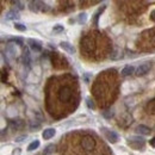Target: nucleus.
Here are the masks:
<instances>
[{
	"label": "nucleus",
	"mask_w": 155,
	"mask_h": 155,
	"mask_svg": "<svg viewBox=\"0 0 155 155\" xmlns=\"http://www.w3.org/2000/svg\"><path fill=\"white\" fill-rule=\"evenodd\" d=\"M81 56L88 61L104 60L111 51V42L104 34L99 31H90L80 42Z\"/></svg>",
	"instance_id": "obj_4"
},
{
	"label": "nucleus",
	"mask_w": 155,
	"mask_h": 155,
	"mask_svg": "<svg viewBox=\"0 0 155 155\" xmlns=\"http://www.w3.org/2000/svg\"><path fill=\"white\" fill-rule=\"evenodd\" d=\"M146 111L148 113H155V99H153L152 102L148 103L147 108H146Z\"/></svg>",
	"instance_id": "obj_20"
},
{
	"label": "nucleus",
	"mask_w": 155,
	"mask_h": 155,
	"mask_svg": "<svg viewBox=\"0 0 155 155\" xmlns=\"http://www.w3.org/2000/svg\"><path fill=\"white\" fill-rule=\"evenodd\" d=\"M25 139H26V136H19L16 139V142H23Z\"/></svg>",
	"instance_id": "obj_31"
},
{
	"label": "nucleus",
	"mask_w": 155,
	"mask_h": 155,
	"mask_svg": "<svg viewBox=\"0 0 155 155\" xmlns=\"http://www.w3.org/2000/svg\"><path fill=\"white\" fill-rule=\"evenodd\" d=\"M152 146H155V137L152 140Z\"/></svg>",
	"instance_id": "obj_33"
},
{
	"label": "nucleus",
	"mask_w": 155,
	"mask_h": 155,
	"mask_svg": "<svg viewBox=\"0 0 155 155\" xmlns=\"http://www.w3.org/2000/svg\"><path fill=\"white\" fill-rule=\"evenodd\" d=\"M54 31H55V32L63 31V26H61V25H56V26H54Z\"/></svg>",
	"instance_id": "obj_29"
},
{
	"label": "nucleus",
	"mask_w": 155,
	"mask_h": 155,
	"mask_svg": "<svg viewBox=\"0 0 155 155\" xmlns=\"http://www.w3.org/2000/svg\"><path fill=\"white\" fill-rule=\"evenodd\" d=\"M13 155H19V154H21V149H19V148H17V150H13V153H12Z\"/></svg>",
	"instance_id": "obj_32"
},
{
	"label": "nucleus",
	"mask_w": 155,
	"mask_h": 155,
	"mask_svg": "<svg viewBox=\"0 0 155 155\" xmlns=\"http://www.w3.org/2000/svg\"><path fill=\"white\" fill-rule=\"evenodd\" d=\"M6 54L8 57L11 59H14L19 54H21V50H19V47H17L16 44H8L6 47Z\"/></svg>",
	"instance_id": "obj_9"
},
{
	"label": "nucleus",
	"mask_w": 155,
	"mask_h": 155,
	"mask_svg": "<svg viewBox=\"0 0 155 155\" xmlns=\"http://www.w3.org/2000/svg\"><path fill=\"white\" fill-rule=\"evenodd\" d=\"M113 115H115V112L112 110H106V111L103 112V116H104L105 118H112Z\"/></svg>",
	"instance_id": "obj_23"
},
{
	"label": "nucleus",
	"mask_w": 155,
	"mask_h": 155,
	"mask_svg": "<svg viewBox=\"0 0 155 155\" xmlns=\"http://www.w3.org/2000/svg\"><path fill=\"white\" fill-rule=\"evenodd\" d=\"M137 131L140 132V134H142V135H149L150 134V129L148 128V127H146V125H139V127H137Z\"/></svg>",
	"instance_id": "obj_18"
},
{
	"label": "nucleus",
	"mask_w": 155,
	"mask_h": 155,
	"mask_svg": "<svg viewBox=\"0 0 155 155\" xmlns=\"http://www.w3.org/2000/svg\"><path fill=\"white\" fill-rule=\"evenodd\" d=\"M137 48L143 51L155 50V27H152L141 34L137 41Z\"/></svg>",
	"instance_id": "obj_5"
},
{
	"label": "nucleus",
	"mask_w": 155,
	"mask_h": 155,
	"mask_svg": "<svg viewBox=\"0 0 155 155\" xmlns=\"http://www.w3.org/2000/svg\"><path fill=\"white\" fill-rule=\"evenodd\" d=\"M14 27L17 29V30H19V31H25V30H26L25 25H23V24H21V23H16V24H14Z\"/></svg>",
	"instance_id": "obj_24"
},
{
	"label": "nucleus",
	"mask_w": 155,
	"mask_h": 155,
	"mask_svg": "<svg viewBox=\"0 0 155 155\" xmlns=\"http://www.w3.org/2000/svg\"><path fill=\"white\" fill-rule=\"evenodd\" d=\"M64 140L61 148L64 155H110L108 147L93 132L78 131L68 135Z\"/></svg>",
	"instance_id": "obj_2"
},
{
	"label": "nucleus",
	"mask_w": 155,
	"mask_h": 155,
	"mask_svg": "<svg viewBox=\"0 0 155 155\" xmlns=\"http://www.w3.org/2000/svg\"><path fill=\"white\" fill-rule=\"evenodd\" d=\"M86 103H87V106H88L90 109H94V103H93L91 99H87Z\"/></svg>",
	"instance_id": "obj_27"
},
{
	"label": "nucleus",
	"mask_w": 155,
	"mask_h": 155,
	"mask_svg": "<svg viewBox=\"0 0 155 155\" xmlns=\"http://www.w3.org/2000/svg\"><path fill=\"white\" fill-rule=\"evenodd\" d=\"M38 147H40V141H34V142H31L30 144H29V147H27V150L29 152H32V150H35V149H37Z\"/></svg>",
	"instance_id": "obj_21"
},
{
	"label": "nucleus",
	"mask_w": 155,
	"mask_h": 155,
	"mask_svg": "<svg viewBox=\"0 0 155 155\" xmlns=\"http://www.w3.org/2000/svg\"><path fill=\"white\" fill-rule=\"evenodd\" d=\"M79 104V85L72 75L49 79L45 87L47 110L54 118H62L76 109Z\"/></svg>",
	"instance_id": "obj_1"
},
{
	"label": "nucleus",
	"mask_w": 155,
	"mask_h": 155,
	"mask_svg": "<svg viewBox=\"0 0 155 155\" xmlns=\"http://www.w3.org/2000/svg\"><path fill=\"white\" fill-rule=\"evenodd\" d=\"M29 7H30V10L32 12H38V11L44 12V11H48V10H49V6L44 3H42V1H30Z\"/></svg>",
	"instance_id": "obj_7"
},
{
	"label": "nucleus",
	"mask_w": 155,
	"mask_h": 155,
	"mask_svg": "<svg viewBox=\"0 0 155 155\" xmlns=\"http://www.w3.org/2000/svg\"><path fill=\"white\" fill-rule=\"evenodd\" d=\"M150 68H152V63H150V62H144V63H142V64L139 67V68L136 69V75H137V76L146 75L147 73H149Z\"/></svg>",
	"instance_id": "obj_10"
},
{
	"label": "nucleus",
	"mask_w": 155,
	"mask_h": 155,
	"mask_svg": "<svg viewBox=\"0 0 155 155\" xmlns=\"http://www.w3.org/2000/svg\"><path fill=\"white\" fill-rule=\"evenodd\" d=\"M53 60V66L57 69H62V68H67L68 67V63H67V60L64 59L63 56H61L59 53H55L51 56Z\"/></svg>",
	"instance_id": "obj_6"
},
{
	"label": "nucleus",
	"mask_w": 155,
	"mask_h": 155,
	"mask_svg": "<svg viewBox=\"0 0 155 155\" xmlns=\"http://www.w3.org/2000/svg\"><path fill=\"white\" fill-rule=\"evenodd\" d=\"M29 43H30V47L32 48V50H35V51H41L42 50V45L38 43L37 41L30 40V41H29Z\"/></svg>",
	"instance_id": "obj_17"
},
{
	"label": "nucleus",
	"mask_w": 155,
	"mask_h": 155,
	"mask_svg": "<svg viewBox=\"0 0 155 155\" xmlns=\"http://www.w3.org/2000/svg\"><path fill=\"white\" fill-rule=\"evenodd\" d=\"M134 73V67L132 66H127V67H124L123 71L121 72V75L122 76H129Z\"/></svg>",
	"instance_id": "obj_16"
},
{
	"label": "nucleus",
	"mask_w": 155,
	"mask_h": 155,
	"mask_svg": "<svg viewBox=\"0 0 155 155\" xmlns=\"http://www.w3.org/2000/svg\"><path fill=\"white\" fill-rule=\"evenodd\" d=\"M128 144H129L131 148L139 150L140 148H143L144 147V140L142 137H139V136H134V137L129 139Z\"/></svg>",
	"instance_id": "obj_8"
},
{
	"label": "nucleus",
	"mask_w": 155,
	"mask_h": 155,
	"mask_svg": "<svg viewBox=\"0 0 155 155\" xmlns=\"http://www.w3.org/2000/svg\"><path fill=\"white\" fill-rule=\"evenodd\" d=\"M6 80H7V73H6V72H3V75H1V81L5 84V82H6Z\"/></svg>",
	"instance_id": "obj_30"
},
{
	"label": "nucleus",
	"mask_w": 155,
	"mask_h": 155,
	"mask_svg": "<svg viewBox=\"0 0 155 155\" xmlns=\"http://www.w3.org/2000/svg\"><path fill=\"white\" fill-rule=\"evenodd\" d=\"M10 128H11L12 130H21L24 128V121L23 119H12L10 121Z\"/></svg>",
	"instance_id": "obj_12"
},
{
	"label": "nucleus",
	"mask_w": 155,
	"mask_h": 155,
	"mask_svg": "<svg viewBox=\"0 0 155 155\" xmlns=\"http://www.w3.org/2000/svg\"><path fill=\"white\" fill-rule=\"evenodd\" d=\"M86 13H81V14H79V22L80 23H85L86 22Z\"/></svg>",
	"instance_id": "obj_25"
},
{
	"label": "nucleus",
	"mask_w": 155,
	"mask_h": 155,
	"mask_svg": "<svg viewBox=\"0 0 155 155\" xmlns=\"http://www.w3.org/2000/svg\"><path fill=\"white\" fill-rule=\"evenodd\" d=\"M118 79L115 69L105 71L97 76L92 86V93L100 108H108L117 97Z\"/></svg>",
	"instance_id": "obj_3"
},
{
	"label": "nucleus",
	"mask_w": 155,
	"mask_h": 155,
	"mask_svg": "<svg viewBox=\"0 0 155 155\" xmlns=\"http://www.w3.org/2000/svg\"><path fill=\"white\" fill-rule=\"evenodd\" d=\"M152 19H155V11L152 13Z\"/></svg>",
	"instance_id": "obj_34"
},
{
	"label": "nucleus",
	"mask_w": 155,
	"mask_h": 155,
	"mask_svg": "<svg viewBox=\"0 0 155 155\" xmlns=\"http://www.w3.org/2000/svg\"><path fill=\"white\" fill-rule=\"evenodd\" d=\"M55 134H56L55 129H53V128H48V129H45V130L43 131L42 136H43L44 140H49V139L54 137V135H55Z\"/></svg>",
	"instance_id": "obj_13"
},
{
	"label": "nucleus",
	"mask_w": 155,
	"mask_h": 155,
	"mask_svg": "<svg viewBox=\"0 0 155 155\" xmlns=\"http://www.w3.org/2000/svg\"><path fill=\"white\" fill-rule=\"evenodd\" d=\"M16 18H18V12L16 11V10L8 11L6 13V19H7V21H12V19H16Z\"/></svg>",
	"instance_id": "obj_19"
},
{
	"label": "nucleus",
	"mask_w": 155,
	"mask_h": 155,
	"mask_svg": "<svg viewBox=\"0 0 155 155\" xmlns=\"http://www.w3.org/2000/svg\"><path fill=\"white\" fill-rule=\"evenodd\" d=\"M40 125H41V119H37V118H35V119H32L31 122H30V128L34 130V129H37V128H40Z\"/></svg>",
	"instance_id": "obj_22"
},
{
	"label": "nucleus",
	"mask_w": 155,
	"mask_h": 155,
	"mask_svg": "<svg viewBox=\"0 0 155 155\" xmlns=\"http://www.w3.org/2000/svg\"><path fill=\"white\" fill-rule=\"evenodd\" d=\"M103 132H104V135H105L106 140H109L111 143H116V142H117L118 136H117V134H116L115 131H111V130H108V129L103 128Z\"/></svg>",
	"instance_id": "obj_11"
},
{
	"label": "nucleus",
	"mask_w": 155,
	"mask_h": 155,
	"mask_svg": "<svg viewBox=\"0 0 155 155\" xmlns=\"http://www.w3.org/2000/svg\"><path fill=\"white\" fill-rule=\"evenodd\" d=\"M61 48H63V49L67 51V53H69V54H74L75 49H74V47L72 44H69L68 42H62L61 43Z\"/></svg>",
	"instance_id": "obj_15"
},
{
	"label": "nucleus",
	"mask_w": 155,
	"mask_h": 155,
	"mask_svg": "<svg viewBox=\"0 0 155 155\" xmlns=\"http://www.w3.org/2000/svg\"><path fill=\"white\" fill-rule=\"evenodd\" d=\"M12 4L13 5H17V7L19 8V10H23L24 7H23V4L21 3V1H12Z\"/></svg>",
	"instance_id": "obj_28"
},
{
	"label": "nucleus",
	"mask_w": 155,
	"mask_h": 155,
	"mask_svg": "<svg viewBox=\"0 0 155 155\" xmlns=\"http://www.w3.org/2000/svg\"><path fill=\"white\" fill-rule=\"evenodd\" d=\"M106 8V6L105 5H103L99 10H98V11H97L95 12V14H94V18H93V25L94 26H97V25H98V21H99V17H100V14L104 12V10Z\"/></svg>",
	"instance_id": "obj_14"
},
{
	"label": "nucleus",
	"mask_w": 155,
	"mask_h": 155,
	"mask_svg": "<svg viewBox=\"0 0 155 155\" xmlns=\"http://www.w3.org/2000/svg\"><path fill=\"white\" fill-rule=\"evenodd\" d=\"M54 149H55V147H54L53 144H51V146H49V147L47 148V150L44 152V154L47 155V154H49V153H53V152H54Z\"/></svg>",
	"instance_id": "obj_26"
}]
</instances>
